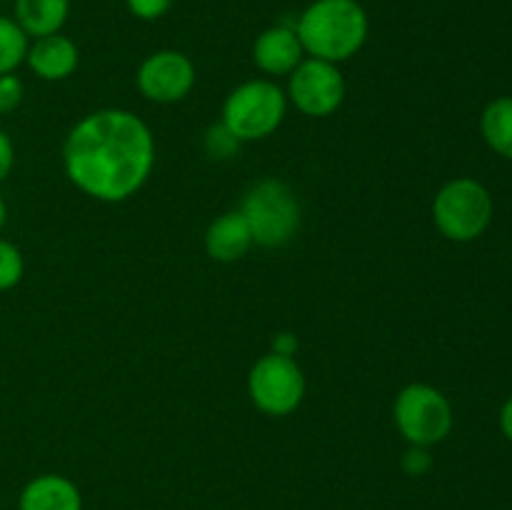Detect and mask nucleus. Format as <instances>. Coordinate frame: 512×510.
<instances>
[{
	"instance_id": "nucleus-18",
	"label": "nucleus",
	"mask_w": 512,
	"mask_h": 510,
	"mask_svg": "<svg viewBox=\"0 0 512 510\" xmlns=\"http://www.w3.org/2000/svg\"><path fill=\"white\" fill-rule=\"evenodd\" d=\"M238 143L240 140L235 138L225 125H215V128H210L208 135H205V150H208V155H213V158H230V155H235V150H238Z\"/></svg>"
},
{
	"instance_id": "nucleus-1",
	"label": "nucleus",
	"mask_w": 512,
	"mask_h": 510,
	"mask_svg": "<svg viewBox=\"0 0 512 510\" xmlns=\"http://www.w3.org/2000/svg\"><path fill=\"white\" fill-rule=\"evenodd\" d=\"M65 173L83 193L120 203L138 193L155 163L150 128L128 110H98L70 130Z\"/></svg>"
},
{
	"instance_id": "nucleus-16",
	"label": "nucleus",
	"mask_w": 512,
	"mask_h": 510,
	"mask_svg": "<svg viewBox=\"0 0 512 510\" xmlns=\"http://www.w3.org/2000/svg\"><path fill=\"white\" fill-rule=\"evenodd\" d=\"M28 48V35L15 23V18L0 15V75L13 73L28 55Z\"/></svg>"
},
{
	"instance_id": "nucleus-6",
	"label": "nucleus",
	"mask_w": 512,
	"mask_h": 510,
	"mask_svg": "<svg viewBox=\"0 0 512 510\" xmlns=\"http://www.w3.org/2000/svg\"><path fill=\"white\" fill-rule=\"evenodd\" d=\"M395 425L410 445L440 443L453 428V408L438 388L413 383L400 390L395 400Z\"/></svg>"
},
{
	"instance_id": "nucleus-12",
	"label": "nucleus",
	"mask_w": 512,
	"mask_h": 510,
	"mask_svg": "<svg viewBox=\"0 0 512 510\" xmlns=\"http://www.w3.org/2000/svg\"><path fill=\"white\" fill-rule=\"evenodd\" d=\"M18 510H83V498L73 480L63 475H40L23 488Z\"/></svg>"
},
{
	"instance_id": "nucleus-9",
	"label": "nucleus",
	"mask_w": 512,
	"mask_h": 510,
	"mask_svg": "<svg viewBox=\"0 0 512 510\" xmlns=\"http://www.w3.org/2000/svg\"><path fill=\"white\" fill-rule=\"evenodd\" d=\"M195 68L178 50H158L138 70L140 93L155 103H178L193 90Z\"/></svg>"
},
{
	"instance_id": "nucleus-24",
	"label": "nucleus",
	"mask_w": 512,
	"mask_h": 510,
	"mask_svg": "<svg viewBox=\"0 0 512 510\" xmlns=\"http://www.w3.org/2000/svg\"><path fill=\"white\" fill-rule=\"evenodd\" d=\"M500 430H503L505 438L512 443V398L505 400L503 410H500Z\"/></svg>"
},
{
	"instance_id": "nucleus-20",
	"label": "nucleus",
	"mask_w": 512,
	"mask_h": 510,
	"mask_svg": "<svg viewBox=\"0 0 512 510\" xmlns=\"http://www.w3.org/2000/svg\"><path fill=\"white\" fill-rule=\"evenodd\" d=\"M130 13L140 20H158L170 10L173 0H125Z\"/></svg>"
},
{
	"instance_id": "nucleus-15",
	"label": "nucleus",
	"mask_w": 512,
	"mask_h": 510,
	"mask_svg": "<svg viewBox=\"0 0 512 510\" xmlns=\"http://www.w3.org/2000/svg\"><path fill=\"white\" fill-rule=\"evenodd\" d=\"M480 130L490 150L512 160V95H503L485 108Z\"/></svg>"
},
{
	"instance_id": "nucleus-23",
	"label": "nucleus",
	"mask_w": 512,
	"mask_h": 510,
	"mask_svg": "<svg viewBox=\"0 0 512 510\" xmlns=\"http://www.w3.org/2000/svg\"><path fill=\"white\" fill-rule=\"evenodd\" d=\"M298 348V340L293 338V335H288V333H280L278 338H275V353L278 355H293V350Z\"/></svg>"
},
{
	"instance_id": "nucleus-13",
	"label": "nucleus",
	"mask_w": 512,
	"mask_h": 510,
	"mask_svg": "<svg viewBox=\"0 0 512 510\" xmlns=\"http://www.w3.org/2000/svg\"><path fill=\"white\" fill-rule=\"evenodd\" d=\"M250 245H253V235H250V225L240 210L220 215L205 233V250L210 258L220 260V263L240 260L248 253Z\"/></svg>"
},
{
	"instance_id": "nucleus-10",
	"label": "nucleus",
	"mask_w": 512,
	"mask_h": 510,
	"mask_svg": "<svg viewBox=\"0 0 512 510\" xmlns=\"http://www.w3.org/2000/svg\"><path fill=\"white\" fill-rule=\"evenodd\" d=\"M303 45L290 25H273L263 30L253 45V60L263 73L285 75L293 73L303 63Z\"/></svg>"
},
{
	"instance_id": "nucleus-22",
	"label": "nucleus",
	"mask_w": 512,
	"mask_h": 510,
	"mask_svg": "<svg viewBox=\"0 0 512 510\" xmlns=\"http://www.w3.org/2000/svg\"><path fill=\"white\" fill-rule=\"evenodd\" d=\"M13 163H15L13 143H10L8 135L0 130V183H3V180L10 175V170H13Z\"/></svg>"
},
{
	"instance_id": "nucleus-7",
	"label": "nucleus",
	"mask_w": 512,
	"mask_h": 510,
	"mask_svg": "<svg viewBox=\"0 0 512 510\" xmlns=\"http://www.w3.org/2000/svg\"><path fill=\"white\" fill-rule=\"evenodd\" d=\"M248 390L255 408L268 415H288L303 403L305 375L293 358L270 353L250 370Z\"/></svg>"
},
{
	"instance_id": "nucleus-14",
	"label": "nucleus",
	"mask_w": 512,
	"mask_h": 510,
	"mask_svg": "<svg viewBox=\"0 0 512 510\" xmlns=\"http://www.w3.org/2000/svg\"><path fill=\"white\" fill-rule=\"evenodd\" d=\"M68 13L70 0H15V23L33 38L60 33Z\"/></svg>"
},
{
	"instance_id": "nucleus-17",
	"label": "nucleus",
	"mask_w": 512,
	"mask_h": 510,
	"mask_svg": "<svg viewBox=\"0 0 512 510\" xmlns=\"http://www.w3.org/2000/svg\"><path fill=\"white\" fill-rule=\"evenodd\" d=\"M23 255L10 240L0 238V290H10L23 278Z\"/></svg>"
},
{
	"instance_id": "nucleus-2",
	"label": "nucleus",
	"mask_w": 512,
	"mask_h": 510,
	"mask_svg": "<svg viewBox=\"0 0 512 510\" xmlns=\"http://www.w3.org/2000/svg\"><path fill=\"white\" fill-rule=\"evenodd\" d=\"M295 33L313 58L340 63L365 45L368 13L358 0H315L298 18Z\"/></svg>"
},
{
	"instance_id": "nucleus-21",
	"label": "nucleus",
	"mask_w": 512,
	"mask_h": 510,
	"mask_svg": "<svg viewBox=\"0 0 512 510\" xmlns=\"http://www.w3.org/2000/svg\"><path fill=\"white\" fill-rule=\"evenodd\" d=\"M430 465H433V458H430L428 448H423V445H413V448L403 455V468L405 473L410 475L428 473Z\"/></svg>"
},
{
	"instance_id": "nucleus-5",
	"label": "nucleus",
	"mask_w": 512,
	"mask_h": 510,
	"mask_svg": "<svg viewBox=\"0 0 512 510\" xmlns=\"http://www.w3.org/2000/svg\"><path fill=\"white\" fill-rule=\"evenodd\" d=\"M285 95L270 80H250L225 98L223 125L243 143L275 133L285 118Z\"/></svg>"
},
{
	"instance_id": "nucleus-19",
	"label": "nucleus",
	"mask_w": 512,
	"mask_h": 510,
	"mask_svg": "<svg viewBox=\"0 0 512 510\" xmlns=\"http://www.w3.org/2000/svg\"><path fill=\"white\" fill-rule=\"evenodd\" d=\"M23 90V80L18 75H0V115L18 108L20 100H23Z\"/></svg>"
},
{
	"instance_id": "nucleus-4",
	"label": "nucleus",
	"mask_w": 512,
	"mask_h": 510,
	"mask_svg": "<svg viewBox=\"0 0 512 510\" xmlns=\"http://www.w3.org/2000/svg\"><path fill=\"white\" fill-rule=\"evenodd\" d=\"M253 243L263 248H280L290 243L300 228V205L293 190L280 180H263L248 190L243 210Z\"/></svg>"
},
{
	"instance_id": "nucleus-25",
	"label": "nucleus",
	"mask_w": 512,
	"mask_h": 510,
	"mask_svg": "<svg viewBox=\"0 0 512 510\" xmlns=\"http://www.w3.org/2000/svg\"><path fill=\"white\" fill-rule=\"evenodd\" d=\"M5 218H8V210H5V203H3V198H0V230H3V225H5Z\"/></svg>"
},
{
	"instance_id": "nucleus-8",
	"label": "nucleus",
	"mask_w": 512,
	"mask_h": 510,
	"mask_svg": "<svg viewBox=\"0 0 512 510\" xmlns=\"http://www.w3.org/2000/svg\"><path fill=\"white\" fill-rule=\"evenodd\" d=\"M290 98L295 108L313 118H325L335 113L345 98V80L335 63L310 58L293 70L290 78Z\"/></svg>"
},
{
	"instance_id": "nucleus-11",
	"label": "nucleus",
	"mask_w": 512,
	"mask_h": 510,
	"mask_svg": "<svg viewBox=\"0 0 512 510\" xmlns=\"http://www.w3.org/2000/svg\"><path fill=\"white\" fill-rule=\"evenodd\" d=\"M30 70L43 80H65L78 68V48L65 35L53 33L45 38H35V43L28 48Z\"/></svg>"
},
{
	"instance_id": "nucleus-3",
	"label": "nucleus",
	"mask_w": 512,
	"mask_h": 510,
	"mask_svg": "<svg viewBox=\"0 0 512 510\" xmlns=\"http://www.w3.org/2000/svg\"><path fill=\"white\" fill-rule=\"evenodd\" d=\"M433 218L445 238L468 243L488 230L493 220V198L478 180L455 178L435 195Z\"/></svg>"
}]
</instances>
